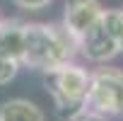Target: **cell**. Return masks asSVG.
I'll list each match as a JSON object with an SVG mask.
<instances>
[{
    "instance_id": "1",
    "label": "cell",
    "mask_w": 123,
    "mask_h": 121,
    "mask_svg": "<svg viewBox=\"0 0 123 121\" xmlns=\"http://www.w3.org/2000/svg\"><path fill=\"white\" fill-rule=\"evenodd\" d=\"M77 41L73 34L60 24H43V22H27L24 24V51L22 66L46 73L63 63H70L77 56Z\"/></svg>"
},
{
    "instance_id": "2",
    "label": "cell",
    "mask_w": 123,
    "mask_h": 121,
    "mask_svg": "<svg viewBox=\"0 0 123 121\" xmlns=\"http://www.w3.org/2000/svg\"><path fill=\"white\" fill-rule=\"evenodd\" d=\"M89 82H92V73L87 68L77 66L75 60L43 73V87L51 94L55 111L68 119L85 109Z\"/></svg>"
},
{
    "instance_id": "3",
    "label": "cell",
    "mask_w": 123,
    "mask_h": 121,
    "mask_svg": "<svg viewBox=\"0 0 123 121\" xmlns=\"http://www.w3.org/2000/svg\"><path fill=\"white\" fill-rule=\"evenodd\" d=\"M85 109L101 114L106 119H123V70L121 68L101 63V68L92 73Z\"/></svg>"
},
{
    "instance_id": "4",
    "label": "cell",
    "mask_w": 123,
    "mask_h": 121,
    "mask_svg": "<svg viewBox=\"0 0 123 121\" xmlns=\"http://www.w3.org/2000/svg\"><path fill=\"white\" fill-rule=\"evenodd\" d=\"M101 15H104V12H101ZM77 51L89 60V63H109L111 58L118 56V46H116V41L111 39V34H109V29H106V24H104L101 17L80 36Z\"/></svg>"
},
{
    "instance_id": "5",
    "label": "cell",
    "mask_w": 123,
    "mask_h": 121,
    "mask_svg": "<svg viewBox=\"0 0 123 121\" xmlns=\"http://www.w3.org/2000/svg\"><path fill=\"white\" fill-rule=\"evenodd\" d=\"M101 12L104 7L99 0H68L63 12V27L73 34L75 41H80V36L101 17Z\"/></svg>"
},
{
    "instance_id": "6",
    "label": "cell",
    "mask_w": 123,
    "mask_h": 121,
    "mask_svg": "<svg viewBox=\"0 0 123 121\" xmlns=\"http://www.w3.org/2000/svg\"><path fill=\"white\" fill-rule=\"evenodd\" d=\"M24 24L22 20H0V51L19 63L24 51Z\"/></svg>"
},
{
    "instance_id": "7",
    "label": "cell",
    "mask_w": 123,
    "mask_h": 121,
    "mask_svg": "<svg viewBox=\"0 0 123 121\" xmlns=\"http://www.w3.org/2000/svg\"><path fill=\"white\" fill-rule=\"evenodd\" d=\"M0 121H46V116L31 99L15 97L0 107Z\"/></svg>"
},
{
    "instance_id": "8",
    "label": "cell",
    "mask_w": 123,
    "mask_h": 121,
    "mask_svg": "<svg viewBox=\"0 0 123 121\" xmlns=\"http://www.w3.org/2000/svg\"><path fill=\"white\" fill-rule=\"evenodd\" d=\"M101 20H104V24H106L111 39L116 41L118 53H123V7H121V10H104Z\"/></svg>"
},
{
    "instance_id": "9",
    "label": "cell",
    "mask_w": 123,
    "mask_h": 121,
    "mask_svg": "<svg viewBox=\"0 0 123 121\" xmlns=\"http://www.w3.org/2000/svg\"><path fill=\"white\" fill-rule=\"evenodd\" d=\"M19 68H22L19 60H15V58H10V56H5L3 51H0V87H3V85H10V82L17 78Z\"/></svg>"
},
{
    "instance_id": "10",
    "label": "cell",
    "mask_w": 123,
    "mask_h": 121,
    "mask_svg": "<svg viewBox=\"0 0 123 121\" xmlns=\"http://www.w3.org/2000/svg\"><path fill=\"white\" fill-rule=\"evenodd\" d=\"M12 3L19 7V10H29V12H36V10H43L48 7L53 0H12Z\"/></svg>"
},
{
    "instance_id": "11",
    "label": "cell",
    "mask_w": 123,
    "mask_h": 121,
    "mask_svg": "<svg viewBox=\"0 0 123 121\" xmlns=\"http://www.w3.org/2000/svg\"><path fill=\"white\" fill-rule=\"evenodd\" d=\"M68 121H109V119H106V116H101V114H94V111L82 109V111H77L75 116H70Z\"/></svg>"
}]
</instances>
